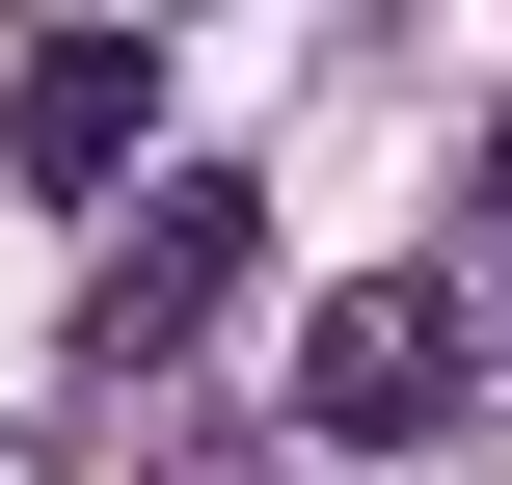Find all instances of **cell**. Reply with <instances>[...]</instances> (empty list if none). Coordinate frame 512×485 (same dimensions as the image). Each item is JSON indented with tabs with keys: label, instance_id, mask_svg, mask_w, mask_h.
<instances>
[{
	"label": "cell",
	"instance_id": "cell-1",
	"mask_svg": "<svg viewBox=\"0 0 512 485\" xmlns=\"http://www.w3.org/2000/svg\"><path fill=\"white\" fill-rule=\"evenodd\" d=\"M243 216H270L243 162H162V189H135V216L81 243V351H108V378H162V351H189V324L243 297Z\"/></svg>",
	"mask_w": 512,
	"mask_h": 485
},
{
	"label": "cell",
	"instance_id": "cell-2",
	"mask_svg": "<svg viewBox=\"0 0 512 485\" xmlns=\"http://www.w3.org/2000/svg\"><path fill=\"white\" fill-rule=\"evenodd\" d=\"M459 351H486V324H459L432 270H351V297L297 324V432H324V459H405V432H459Z\"/></svg>",
	"mask_w": 512,
	"mask_h": 485
},
{
	"label": "cell",
	"instance_id": "cell-3",
	"mask_svg": "<svg viewBox=\"0 0 512 485\" xmlns=\"http://www.w3.org/2000/svg\"><path fill=\"white\" fill-rule=\"evenodd\" d=\"M135 135H162V27H27L0 54V162L27 189H135Z\"/></svg>",
	"mask_w": 512,
	"mask_h": 485
},
{
	"label": "cell",
	"instance_id": "cell-4",
	"mask_svg": "<svg viewBox=\"0 0 512 485\" xmlns=\"http://www.w3.org/2000/svg\"><path fill=\"white\" fill-rule=\"evenodd\" d=\"M486 297H512V108H486ZM486 297H459V324H486Z\"/></svg>",
	"mask_w": 512,
	"mask_h": 485
}]
</instances>
